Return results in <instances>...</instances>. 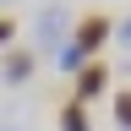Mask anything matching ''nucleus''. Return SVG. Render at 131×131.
I'll list each match as a JSON object with an SVG mask.
<instances>
[{
  "instance_id": "nucleus-9",
  "label": "nucleus",
  "mask_w": 131,
  "mask_h": 131,
  "mask_svg": "<svg viewBox=\"0 0 131 131\" xmlns=\"http://www.w3.org/2000/svg\"><path fill=\"white\" fill-rule=\"evenodd\" d=\"M6 6H11V0H6Z\"/></svg>"
},
{
  "instance_id": "nucleus-2",
  "label": "nucleus",
  "mask_w": 131,
  "mask_h": 131,
  "mask_svg": "<svg viewBox=\"0 0 131 131\" xmlns=\"http://www.w3.org/2000/svg\"><path fill=\"white\" fill-rule=\"evenodd\" d=\"M33 33H38V44L49 49V60H55L60 49H66V44H60V38H66V11H60V6H44L38 22H33Z\"/></svg>"
},
{
  "instance_id": "nucleus-1",
  "label": "nucleus",
  "mask_w": 131,
  "mask_h": 131,
  "mask_svg": "<svg viewBox=\"0 0 131 131\" xmlns=\"http://www.w3.org/2000/svg\"><path fill=\"white\" fill-rule=\"evenodd\" d=\"M109 33H120V27H109V16H104V11H88V16H82V27H77V38H71V44H77L82 55L93 60L98 49H104V38H109Z\"/></svg>"
},
{
  "instance_id": "nucleus-5",
  "label": "nucleus",
  "mask_w": 131,
  "mask_h": 131,
  "mask_svg": "<svg viewBox=\"0 0 131 131\" xmlns=\"http://www.w3.org/2000/svg\"><path fill=\"white\" fill-rule=\"evenodd\" d=\"M60 131H88V104H66L60 109Z\"/></svg>"
},
{
  "instance_id": "nucleus-6",
  "label": "nucleus",
  "mask_w": 131,
  "mask_h": 131,
  "mask_svg": "<svg viewBox=\"0 0 131 131\" xmlns=\"http://www.w3.org/2000/svg\"><path fill=\"white\" fill-rule=\"evenodd\" d=\"M115 120H120V131H131V93H115Z\"/></svg>"
},
{
  "instance_id": "nucleus-3",
  "label": "nucleus",
  "mask_w": 131,
  "mask_h": 131,
  "mask_svg": "<svg viewBox=\"0 0 131 131\" xmlns=\"http://www.w3.org/2000/svg\"><path fill=\"white\" fill-rule=\"evenodd\" d=\"M104 88H109V66H104V60H93L88 71L71 82V104H93V98L104 93Z\"/></svg>"
},
{
  "instance_id": "nucleus-4",
  "label": "nucleus",
  "mask_w": 131,
  "mask_h": 131,
  "mask_svg": "<svg viewBox=\"0 0 131 131\" xmlns=\"http://www.w3.org/2000/svg\"><path fill=\"white\" fill-rule=\"evenodd\" d=\"M27 77H33V55H22V49H11V55H6V82L16 88V82H27Z\"/></svg>"
},
{
  "instance_id": "nucleus-8",
  "label": "nucleus",
  "mask_w": 131,
  "mask_h": 131,
  "mask_svg": "<svg viewBox=\"0 0 131 131\" xmlns=\"http://www.w3.org/2000/svg\"><path fill=\"white\" fill-rule=\"evenodd\" d=\"M6 131H16V126H6Z\"/></svg>"
},
{
  "instance_id": "nucleus-7",
  "label": "nucleus",
  "mask_w": 131,
  "mask_h": 131,
  "mask_svg": "<svg viewBox=\"0 0 131 131\" xmlns=\"http://www.w3.org/2000/svg\"><path fill=\"white\" fill-rule=\"evenodd\" d=\"M120 44L131 49V16H126V22H120Z\"/></svg>"
}]
</instances>
